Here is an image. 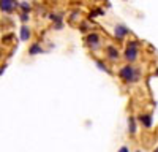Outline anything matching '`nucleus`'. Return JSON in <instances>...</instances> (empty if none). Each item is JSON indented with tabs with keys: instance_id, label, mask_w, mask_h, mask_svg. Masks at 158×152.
Listing matches in <instances>:
<instances>
[{
	"instance_id": "f257e3e1",
	"label": "nucleus",
	"mask_w": 158,
	"mask_h": 152,
	"mask_svg": "<svg viewBox=\"0 0 158 152\" xmlns=\"http://www.w3.org/2000/svg\"><path fill=\"white\" fill-rule=\"evenodd\" d=\"M117 74L123 82L135 84L141 79V68H138L136 65H131V63H127V65H122L120 68H118Z\"/></svg>"
},
{
	"instance_id": "f03ea898",
	"label": "nucleus",
	"mask_w": 158,
	"mask_h": 152,
	"mask_svg": "<svg viewBox=\"0 0 158 152\" xmlns=\"http://www.w3.org/2000/svg\"><path fill=\"white\" fill-rule=\"evenodd\" d=\"M139 40H130L125 46V51H123V59L133 65V62H136L139 59Z\"/></svg>"
},
{
	"instance_id": "7ed1b4c3",
	"label": "nucleus",
	"mask_w": 158,
	"mask_h": 152,
	"mask_svg": "<svg viewBox=\"0 0 158 152\" xmlns=\"http://www.w3.org/2000/svg\"><path fill=\"white\" fill-rule=\"evenodd\" d=\"M85 44L92 49V51H98L103 48V41H101V35L97 32H90L85 35Z\"/></svg>"
},
{
	"instance_id": "20e7f679",
	"label": "nucleus",
	"mask_w": 158,
	"mask_h": 152,
	"mask_svg": "<svg viewBox=\"0 0 158 152\" xmlns=\"http://www.w3.org/2000/svg\"><path fill=\"white\" fill-rule=\"evenodd\" d=\"M104 56H106V59L111 60V62H117L120 59V51H118V48L114 46V44H108L104 48Z\"/></svg>"
},
{
	"instance_id": "39448f33",
	"label": "nucleus",
	"mask_w": 158,
	"mask_h": 152,
	"mask_svg": "<svg viewBox=\"0 0 158 152\" xmlns=\"http://www.w3.org/2000/svg\"><path fill=\"white\" fill-rule=\"evenodd\" d=\"M128 33H130V29L127 27V25H123V24H117L115 27H114V35H115V38L117 40H125V38L128 36Z\"/></svg>"
},
{
	"instance_id": "423d86ee",
	"label": "nucleus",
	"mask_w": 158,
	"mask_h": 152,
	"mask_svg": "<svg viewBox=\"0 0 158 152\" xmlns=\"http://www.w3.org/2000/svg\"><path fill=\"white\" fill-rule=\"evenodd\" d=\"M15 8H19V2L16 0H0V10L3 13H11Z\"/></svg>"
},
{
	"instance_id": "0eeeda50",
	"label": "nucleus",
	"mask_w": 158,
	"mask_h": 152,
	"mask_svg": "<svg viewBox=\"0 0 158 152\" xmlns=\"http://www.w3.org/2000/svg\"><path fill=\"white\" fill-rule=\"evenodd\" d=\"M138 119V122L144 127V129H150L152 127V124H153V119H152V114H149V112H141L139 116L136 117Z\"/></svg>"
},
{
	"instance_id": "6e6552de",
	"label": "nucleus",
	"mask_w": 158,
	"mask_h": 152,
	"mask_svg": "<svg viewBox=\"0 0 158 152\" xmlns=\"http://www.w3.org/2000/svg\"><path fill=\"white\" fill-rule=\"evenodd\" d=\"M49 19L54 22L56 30H62V27H63V15L62 13H49Z\"/></svg>"
},
{
	"instance_id": "1a4fd4ad",
	"label": "nucleus",
	"mask_w": 158,
	"mask_h": 152,
	"mask_svg": "<svg viewBox=\"0 0 158 152\" xmlns=\"http://www.w3.org/2000/svg\"><path fill=\"white\" fill-rule=\"evenodd\" d=\"M19 38L22 41H29L30 38H32V30L29 25H21V29H19Z\"/></svg>"
},
{
	"instance_id": "9d476101",
	"label": "nucleus",
	"mask_w": 158,
	"mask_h": 152,
	"mask_svg": "<svg viewBox=\"0 0 158 152\" xmlns=\"http://www.w3.org/2000/svg\"><path fill=\"white\" fill-rule=\"evenodd\" d=\"M128 132H130V135H135L138 132V119L135 116L128 117Z\"/></svg>"
},
{
	"instance_id": "9b49d317",
	"label": "nucleus",
	"mask_w": 158,
	"mask_h": 152,
	"mask_svg": "<svg viewBox=\"0 0 158 152\" xmlns=\"http://www.w3.org/2000/svg\"><path fill=\"white\" fill-rule=\"evenodd\" d=\"M43 53H44V49L41 48L40 43H32L29 46V54L30 56H38V54H43Z\"/></svg>"
},
{
	"instance_id": "f8f14e48",
	"label": "nucleus",
	"mask_w": 158,
	"mask_h": 152,
	"mask_svg": "<svg viewBox=\"0 0 158 152\" xmlns=\"http://www.w3.org/2000/svg\"><path fill=\"white\" fill-rule=\"evenodd\" d=\"M19 10H21L22 13H29V15H30L32 3H30V2H19Z\"/></svg>"
},
{
	"instance_id": "ddd939ff",
	"label": "nucleus",
	"mask_w": 158,
	"mask_h": 152,
	"mask_svg": "<svg viewBox=\"0 0 158 152\" xmlns=\"http://www.w3.org/2000/svg\"><path fill=\"white\" fill-rule=\"evenodd\" d=\"M97 16H104V10L103 8H95L94 11H90V15H89L90 19L92 18H97Z\"/></svg>"
},
{
	"instance_id": "4468645a",
	"label": "nucleus",
	"mask_w": 158,
	"mask_h": 152,
	"mask_svg": "<svg viewBox=\"0 0 158 152\" xmlns=\"http://www.w3.org/2000/svg\"><path fill=\"white\" fill-rule=\"evenodd\" d=\"M19 21L22 22V25H27V22L30 21V15H29V13H21V15H19Z\"/></svg>"
},
{
	"instance_id": "2eb2a0df",
	"label": "nucleus",
	"mask_w": 158,
	"mask_h": 152,
	"mask_svg": "<svg viewBox=\"0 0 158 152\" xmlns=\"http://www.w3.org/2000/svg\"><path fill=\"white\" fill-rule=\"evenodd\" d=\"M97 67H98V70H101V71H106V73H111V70L108 68V65L104 63L103 60H97Z\"/></svg>"
},
{
	"instance_id": "dca6fc26",
	"label": "nucleus",
	"mask_w": 158,
	"mask_h": 152,
	"mask_svg": "<svg viewBox=\"0 0 158 152\" xmlns=\"http://www.w3.org/2000/svg\"><path fill=\"white\" fill-rule=\"evenodd\" d=\"M89 29H90V27H89V24H87V22H82L81 25H79V30H81L82 33H87Z\"/></svg>"
},
{
	"instance_id": "f3484780",
	"label": "nucleus",
	"mask_w": 158,
	"mask_h": 152,
	"mask_svg": "<svg viewBox=\"0 0 158 152\" xmlns=\"http://www.w3.org/2000/svg\"><path fill=\"white\" fill-rule=\"evenodd\" d=\"M77 16H79V11H73V13H71V18H70V19H71V21H76V19H77Z\"/></svg>"
},
{
	"instance_id": "a211bd4d",
	"label": "nucleus",
	"mask_w": 158,
	"mask_h": 152,
	"mask_svg": "<svg viewBox=\"0 0 158 152\" xmlns=\"http://www.w3.org/2000/svg\"><path fill=\"white\" fill-rule=\"evenodd\" d=\"M118 152H130V149H128L127 146H122L120 149H118Z\"/></svg>"
},
{
	"instance_id": "6ab92c4d",
	"label": "nucleus",
	"mask_w": 158,
	"mask_h": 152,
	"mask_svg": "<svg viewBox=\"0 0 158 152\" xmlns=\"http://www.w3.org/2000/svg\"><path fill=\"white\" fill-rule=\"evenodd\" d=\"M5 68H6V65H3V67H0V74H2V73L5 71Z\"/></svg>"
},
{
	"instance_id": "aec40b11",
	"label": "nucleus",
	"mask_w": 158,
	"mask_h": 152,
	"mask_svg": "<svg viewBox=\"0 0 158 152\" xmlns=\"http://www.w3.org/2000/svg\"><path fill=\"white\" fill-rule=\"evenodd\" d=\"M152 152H158V146H156V147H155V149H153Z\"/></svg>"
},
{
	"instance_id": "412c9836",
	"label": "nucleus",
	"mask_w": 158,
	"mask_h": 152,
	"mask_svg": "<svg viewBox=\"0 0 158 152\" xmlns=\"http://www.w3.org/2000/svg\"><path fill=\"white\" fill-rule=\"evenodd\" d=\"M155 74H156V76H158V68H156V70H155Z\"/></svg>"
},
{
	"instance_id": "4be33fe9",
	"label": "nucleus",
	"mask_w": 158,
	"mask_h": 152,
	"mask_svg": "<svg viewBox=\"0 0 158 152\" xmlns=\"http://www.w3.org/2000/svg\"><path fill=\"white\" fill-rule=\"evenodd\" d=\"M135 152H142V150H139V149H138V150H135Z\"/></svg>"
}]
</instances>
